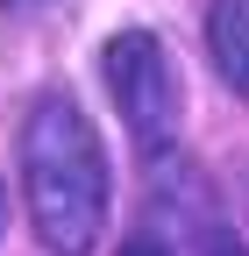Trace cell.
Instances as JSON below:
<instances>
[{
    "label": "cell",
    "instance_id": "cell-5",
    "mask_svg": "<svg viewBox=\"0 0 249 256\" xmlns=\"http://www.w3.org/2000/svg\"><path fill=\"white\" fill-rule=\"evenodd\" d=\"M0 235H8V200H0Z\"/></svg>",
    "mask_w": 249,
    "mask_h": 256
},
{
    "label": "cell",
    "instance_id": "cell-2",
    "mask_svg": "<svg viewBox=\"0 0 249 256\" xmlns=\"http://www.w3.org/2000/svg\"><path fill=\"white\" fill-rule=\"evenodd\" d=\"M107 92H114V114L128 121V136L142 156H171L178 150V128H185V86H178V57L157 28H121L107 36Z\"/></svg>",
    "mask_w": 249,
    "mask_h": 256
},
{
    "label": "cell",
    "instance_id": "cell-6",
    "mask_svg": "<svg viewBox=\"0 0 249 256\" xmlns=\"http://www.w3.org/2000/svg\"><path fill=\"white\" fill-rule=\"evenodd\" d=\"M221 256H249V249H221Z\"/></svg>",
    "mask_w": 249,
    "mask_h": 256
},
{
    "label": "cell",
    "instance_id": "cell-3",
    "mask_svg": "<svg viewBox=\"0 0 249 256\" xmlns=\"http://www.w3.org/2000/svg\"><path fill=\"white\" fill-rule=\"evenodd\" d=\"M206 50H214V72L249 100V0H214V14H206Z\"/></svg>",
    "mask_w": 249,
    "mask_h": 256
},
{
    "label": "cell",
    "instance_id": "cell-4",
    "mask_svg": "<svg viewBox=\"0 0 249 256\" xmlns=\"http://www.w3.org/2000/svg\"><path fill=\"white\" fill-rule=\"evenodd\" d=\"M121 256H171L164 235H136V242H121Z\"/></svg>",
    "mask_w": 249,
    "mask_h": 256
},
{
    "label": "cell",
    "instance_id": "cell-1",
    "mask_svg": "<svg viewBox=\"0 0 249 256\" xmlns=\"http://www.w3.org/2000/svg\"><path fill=\"white\" fill-rule=\"evenodd\" d=\"M22 200H28V228L50 256H86L107 228V150L92 136V121L64 92H36L22 114Z\"/></svg>",
    "mask_w": 249,
    "mask_h": 256
}]
</instances>
